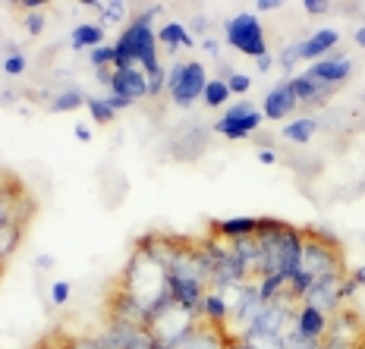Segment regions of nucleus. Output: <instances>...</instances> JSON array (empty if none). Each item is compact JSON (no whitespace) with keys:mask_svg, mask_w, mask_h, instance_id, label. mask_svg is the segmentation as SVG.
Segmentation results:
<instances>
[{"mask_svg":"<svg viewBox=\"0 0 365 349\" xmlns=\"http://www.w3.org/2000/svg\"><path fill=\"white\" fill-rule=\"evenodd\" d=\"M258 230V217H224V221H211V236L233 242L242 236H255Z\"/></svg>","mask_w":365,"mask_h":349,"instance_id":"18","label":"nucleus"},{"mask_svg":"<svg viewBox=\"0 0 365 349\" xmlns=\"http://www.w3.org/2000/svg\"><path fill=\"white\" fill-rule=\"evenodd\" d=\"M110 321H123V324H142L145 328V306L135 299L133 293H126L123 286H117V293L110 296V306H108Z\"/></svg>","mask_w":365,"mask_h":349,"instance_id":"16","label":"nucleus"},{"mask_svg":"<svg viewBox=\"0 0 365 349\" xmlns=\"http://www.w3.org/2000/svg\"><path fill=\"white\" fill-rule=\"evenodd\" d=\"M302 271L312 274L315 280L331 277V274H346L344 258H340V246H328V242L306 233V242H302Z\"/></svg>","mask_w":365,"mask_h":349,"instance_id":"5","label":"nucleus"},{"mask_svg":"<svg viewBox=\"0 0 365 349\" xmlns=\"http://www.w3.org/2000/svg\"><path fill=\"white\" fill-rule=\"evenodd\" d=\"M306 75H312L315 82H322V85H331V88H340L344 82L353 75V60H349L344 51H334L331 57L318 60V63H309Z\"/></svg>","mask_w":365,"mask_h":349,"instance_id":"9","label":"nucleus"},{"mask_svg":"<svg viewBox=\"0 0 365 349\" xmlns=\"http://www.w3.org/2000/svg\"><path fill=\"white\" fill-rule=\"evenodd\" d=\"M271 66H274V57H271V54H264V57H258V60H255V73H258V75L271 73Z\"/></svg>","mask_w":365,"mask_h":349,"instance_id":"43","label":"nucleus"},{"mask_svg":"<svg viewBox=\"0 0 365 349\" xmlns=\"http://www.w3.org/2000/svg\"><path fill=\"white\" fill-rule=\"evenodd\" d=\"M164 88H167V70H164V63H161L155 73H148V98H158Z\"/></svg>","mask_w":365,"mask_h":349,"instance_id":"34","label":"nucleus"},{"mask_svg":"<svg viewBox=\"0 0 365 349\" xmlns=\"http://www.w3.org/2000/svg\"><path fill=\"white\" fill-rule=\"evenodd\" d=\"M302 10L309 16H324V13H331V4L328 0H302Z\"/></svg>","mask_w":365,"mask_h":349,"instance_id":"37","label":"nucleus"},{"mask_svg":"<svg viewBox=\"0 0 365 349\" xmlns=\"http://www.w3.org/2000/svg\"><path fill=\"white\" fill-rule=\"evenodd\" d=\"M318 126H322V123H318V117L306 113V117H296V120H290V123H284L280 135H284L287 142H293V145H309V142L315 139Z\"/></svg>","mask_w":365,"mask_h":349,"instance_id":"21","label":"nucleus"},{"mask_svg":"<svg viewBox=\"0 0 365 349\" xmlns=\"http://www.w3.org/2000/svg\"><path fill=\"white\" fill-rule=\"evenodd\" d=\"M95 79L101 82V85L110 88V79H113V66H108V70H95Z\"/></svg>","mask_w":365,"mask_h":349,"instance_id":"48","label":"nucleus"},{"mask_svg":"<svg viewBox=\"0 0 365 349\" xmlns=\"http://www.w3.org/2000/svg\"><path fill=\"white\" fill-rule=\"evenodd\" d=\"M108 44V28L98 26V22H79L70 32V48L73 51H95Z\"/></svg>","mask_w":365,"mask_h":349,"instance_id":"20","label":"nucleus"},{"mask_svg":"<svg viewBox=\"0 0 365 349\" xmlns=\"http://www.w3.org/2000/svg\"><path fill=\"white\" fill-rule=\"evenodd\" d=\"M224 38L237 54L242 57H264L268 54V38H264V26L258 22L255 13H237L224 22Z\"/></svg>","mask_w":365,"mask_h":349,"instance_id":"4","label":"nucleus"},{"mask_svg":"<svg viewBox=\"0 0 365 349\" xmlns=\"http://www.w3.org/2000/svg\"><path fill=\"white\" fill-rule=\"evenodd\" d=\"M302 242H306V233L296 230L293 224H284L277 242H274V252H277V274L284 280H290L296 271L302 268Z\"/></svg>","mask_w":365,"mask_h":349,"instance_id":"7","label":"nucleus"},{"mask_svg":"<svg viewBox=\"0 0 365 349\" xmlns=\"http://www.w3.org/2000/svg\"><path fill=\"white\" fill-rule=\"evenodd\" d=\"M312 283H315V277L306 274V271L299 268L290 280H287V296H290L293 302H302V299H306V293L312 290Z\"/></svg>","mask_w":365,"mask_h":349,"instance_id":"27","label":"nucleus"},{"mask_svg":"<svg viewBox=\"0 0 365 349\" xmlns=\"http://www.w3.org/2000/svg\"><path fill=\"white\" fill-rule=\"evenodd\" d=\"M86 10H91V13H104V0H86Z\"/></svg>","mask_w":365,"mask_h":349,"instance_id":"53","label":"nucleus"},{"mask_svg":"<svg viewBox=\"0 0 365 349\" xmlns=\"http://www.w3.org/2000/svg\"><path fill=\"white\" fill-rule=\"evenodd\" d=\"M353 41H356V48H362V51H365V26H359V28L353 32Z\"/></svg>","mask_w":365,"mask_h":349,"instance_id":"52","label":"nucleus"},{"mask_svg":"<svg viewBox=\"0 0 365 349\" xmlns=\"http://www.w3.org/2000/svg\"><path fill=\"white\" fill-rule=\"evenodd\" d=\"M158 13H161V6H148V10L135 13L133 22L120 32V38L113 41V70L139 66L148 75L161 66V57H158V32L151 28Z\"/></svg>","mask_w":365,"mask_h":349,"instance_id":"1","label":"nucleus"},{"mask_svg":"<svg viewBox=\"0 0 365 349\" xmlns=\"http://www.w3.org/2000/svg\"><path fill=\"white\" fill-rule=\"evenodd\" d=\"M356 293H359V286H356L349 277H344V283H340V302H349Z\"/></svg>","mask_w":365,"mask_h":349,"instance_id":"40","label":"nucleus"},{"mask_svg":"<svg viewBox=\"0 0 365 349\" xmlns=\"http://www.w3.org/2000/svg\"><path fill=\"white\" fill-rule=\"evenodd\" d=\"M277 63H280V66H284V73H293V66H296V63H302V60H299V41L287 44V48H284V51H280Z\"/></svg>","mask_w":365,"mask_h":349,"instance_id":"33","label":"nucleus"},{"mask_svg":"<svg viewBox=\"0 0 365 349\" xmlns=\"http://www.w3.org/2000/svg\"><path fill=\"white\" fill-rule=\"evenodd\" d=\"M237 337V333H233ZM230 333H227V328H215V324H199L192 333H189V340L182 343L180 349H227V343H230Z\"/></svg>","mask_w":365,"mask_h":349,"instance_id":"17","label":"nucleus"},{"mask_svg":"<svg viewBox=\"0 0 365 349\" xmlns=\"http://www.w3.org/2000/svg\"><path fill=\"white\" fill-rule=\"evenodd\" d=\"M296 108H299V101H296L290 82L280 79L277 85H274L271 92L264 95V101H262V117H264V120H271V123H284V120H290V117H293V110H296Z\"/></svg>","mask_w":365,"mask_h":349,"instance_id":"11","label":"nucleus"},{"mask_svg":"<svg viewBox=\"0 0 365 349\" xmlns=\"http://www.w3.org/2000/svg\"><path fill=\"white\" fill-rule=\"evenodd\" d=\"M287 82H290V88H293L296 101L306 104V108H324V104H328L331 98H334V92H337V88H331V85H322V82H315V79H312V75H306V73L287 75Z\"/></svg>","mask_w":365,"mask_h":349,"instance_id":"14","label":"nucleus"},{"mask_svg":"<svg viewBox=\"0 0 365 349\" xmlns=\"http://www.w3.org/2000/svg\"><path fill=\"white\" fill-rule=\"evenodd\" d=\"M306 349H322V343H309Z\"/></svg>","mask_w":365,"mask_h":349,"instance_id":"56","label":"nucleus"},{"mask_svg":"<svg viewBox=\"0 0 365 349\" xmlns=\"http://www.w3.org/2000/svg\"><path fill=\"white\" fill-rule=\"evenodd\" d=\"M22 236H26V224L22 221H13V224L0 226V264H6V258L19 249Z\"/></svg>","mask_w":365,"mask_h":349,"instance_id":"23","label":"nucleus"},{"mask_svg":"<svg viewBox=\"0 0 365 349\" xmlns=\"http://www.w3.org/2000/svg\"><path fill=\"white\" fill-rule=\"evenodd\" d=\"M255 10L258 13H274V10H280V4H277V0H258ZM258 13H255V16H258Z\"/></svg>","mask_w":365,"mask_h":349,"instance_id":"45","label":"nucleus"},{"mask_svg":"<svg viewBox=\"0 0 365 349\" xmlns=\"http://www.w3.org/2000/svg\"><path fill=\"white\" fill-rule=\"evenodd\" d=\"M73 135H76L79 142H91V129H88V126H82V123H76V126H73Z\"/></svg>","mask_w":365,"mask_h":349,"instance_id":"47","label":"nucleus"},{"mask_svg":"<svg viewBox=\"0 0 365 349\" xmlns=\"http://www.w3.org/2000/svg\"><path fill=\"white\" fill-rule=\"evenodd\" d=\"M0 101H4V104H13V101H16V92H4V95H0Z\"/></svg>","mask_w":365,"mask_h":349,"instance_id":"54","label":"nucleus"},{"mask_svg":"<svg viewBox=\"0 0 365 349\" xmlns=\"http://www.w3.org/2000/svg\"><path fill=\"white\" fill-rule=\"evenodd\" d=\"M344 277H346V274H331V277L315 280L302 302H306V306H312V308H318V312H324L328 318L337 315L340 308H344V302H340V283H344Z\"/></svg>","mask_w":365,"mask_h":349,"instance_id":"8","label":"nucleus"},{"mask_svg":"<svg viewBox=\"0 0 365 349\" xmlns=\"http://www.w3.org/2000/svg\"><path fill=\"white\" fill-rule=\"evenodd\" d=\"M337 44H340L337 28H318V32H312L309 38L299 41V60L302 63H318V60L331 57Z\"/></svg>","mask_w":365,"mask_h":349,"instance_id":"15","label":"nucleus"},{"mask_svg":"<svg viewBox=\"0 0 365 349\" xmlns=\"http://www.w3.org/2000/svg\"><path fill=\"white\" fill-rule=\"evenodd\" d=\"M117 286H123L126 293H133L148 312L151 302H155L161 293H167V268L161 261H155L151 255L133 249V258L126 261L123 277H120Z\"/></svg>","mask_w":365,"mask_h":349,"instance_id":"2","label":"nucleus"},{"mask_svg":"<svg viewBox=\"0 0 365 349\" xmlns=\"http://www.w3.org/2000/svg\"><path fill=\"white\" fill-rule=\"evenodd\" d=\"M108 104H110V108L117 110V113H120V110H126V108H133L129 101H123V98H113V95H108Z\"/></svg>","mask_w":365,"mask_h":349,"instance_id":"49","label":"nucleus"},{"mask_svg":"<svg viewBox=\"0 0 365 349\" xmlns=\"http://www.w3.org/2000/svg\"><path fill=\"white\" fill-rule=\"evenodd\" d=\"M88 63L95 66V70H108V66H113V44H101V48L88 51Z\"/></svg>","mask_w":365,"mask_h":349,"instance_id":"32","label":"nucleus"},{"mask_svg":"<svg viewBox=\"0 0 365 349\" xmlns=\"http://www.w3.org/2000/svg\"><path fill=\"white\" fill-rule=\"evenodd\" d=\"M255 290H258V299L262 302H277L287 296V280L280 274H264L255 280Z\"/></svg>","mask_w":365,"mask_h":349,"instance_id":"24","label":"nucleus"},{"mask_svg":"<svg viewBox=\"0 0 365 349\" xmlns=\"http://www.w3.org/2000/svg\"><path fill=\"white\" fill-rule=\"evenodd\" d=\"M35 268L51 271V268H54V258H51V255H38V258H35Z\"/></svg>","mask_w":365,"mask_h":349,"instance_id":"50","label":"nucleus"},{"mask_svg":"<svg viewBox=\"0 0 365 349\" xmlns=\"http://www.w3.org/2000/svg\"><path fill=\"white\" fill-rule=\"evenodd\" d=\"M217 79L227 82V88H230V95H249L252 92V79H249L246 73H237V70H224L217 75Z\"/></svg>","mask_w":365,"mask_h":349,"instance_id":"29","label":"nucleus"},{"mask_svg":"<svg viewBox=\"0 0 365 349\" xmlns=\"http://www.w3.org/2000/svg\"><path fill=\"white\" fill-rule=\"evenodd\" d=\"M227 349H246V346H242V343H240V337H233V340H230V343H227Z\"/></svg>","mask_w":365,"mask_h":349,"instance_id":"55","label":"nucleus"},{"mask_svg":"<svg viewBox=\"0 0 365 349\" xmlns=\"http://www.w3.org/2000/svg\"><path fill=\"white\" fill-rule=\"evenodd\" d=\"M129 13V4L123 0H104V13H101V22L104 26H113V22H123Z\"/></svg>","mask_w":365,"mask_h":349,"instance_id":"30","label":"nucleus"},{"mask_svg":"<svg viewBox=\"0 0 365 349\" xmlns=\"http://www.w3.org/2000/svg\"><path fill=\"white\" fill-rule=\"evenodd\" d=\"M70 349H101V343H98V337H86V340H73Z\"/></svg>","mask_w":365,"mask_h":349,"instance_id":"42","label":"nucleus"},{"mask_svg":"<svg viewBox=\"0 0 365 349\" xmlns=\"http://www.w3.org/2000/svg\"><path fill=\"white\" fill-rule=\"evenodd\" d=\"M199 48H202L208 57H215V60L220 57V41H217V38H211V35H208V38H202V41H199Z\"/></svg>","mask_w":365,"mask_h":349,"instance_id":"39","label":"nucleus"},{"mask_svg":"<svg viewBox=\"0 0 365 349\" xmlns=\"http://www.w3.org/2000/svg\"><path fill=\"white\" fill-rule=\"evenodd\" d=\"M328 337L331 340H340V343H349V346H362L365 343V324H362V318L356 315L353 308H340L337 315H331Z\"/></svg>","mask_w":365,"mask_h":349,"instance_id":"13","label":"nucleus"},{"mask_svg":"<svg viewBox=\"0 0 365 349\" xmlns=\"http://www.w3.org/2000/svg\"><path fill=\"white\" fill-rule=\"evenodd\" d=\"M22 26H26V32L32 35V38H38L44 32V28H48V19H44V13L38 10V13H29L26 19H22Z\"/></svg>","mask_w":365,"mask_h":349,"instance_id":"35","label":"nucleus"},{"mask_svg":"<svg viewBox=\"0 0 365 349\" xmlns=\"http://www.w3.org/2000/svg\"><path fill=\"white\" fill-rule=\"evenodd\" d=\"M44 6V0H19V10H26V13H38Z\"/></svg>","mask_w":365,"mask_h":349,"instance_id":"46","label":"nucleus"},{"mask_svg":"<svg viewBox=\"0 0 365 349\" xmlns=\"http://www.w3.org/2000/svg\"><path fill=\"white\" fill-rule=\"evenodd\" d=\"M26 66H29L26 54H6L4 57V73L6 75H22V73H26Z\"/></svg>","mask_w":365,"mask_h":349,"instance_id":"36","label":"nucleus"},{"mask_svg":"<svg viewBox=\"0 0 365 349\" xmlns=\"http://www.w3.org/2000/svg\"><path fill=\"white\" fill-rule=\"evenodd\" d=\"M258 161H262V164H277V155H274L271 148H262V151H258Z\"/></svg>","mask_w":365,"mask_h":349,"instance_id":"51","label":"nucleus"},{"mask_svg":"<svg viewBox=\"0 0 365 349\" xmlns=\"http://www.w3.org/2000/svg\"><path fill=\"white\" fill-rule=\"evenodd\" d=\"M346 277L353 280V283H356V286H359V290H362V286H365V264H359V268H356V271H349Z\"/></svg>","mask_w":365,"mask_h":349,"instance_id":"44","label":"nucleus"},{"mask_svg":"<svg viewBox=\"0 0 365 349\" xmlns=\"http://www.w3.org/2000/svg\"><path fill=\"white\" fill-rule=\"evenodd\" d=\"M86 108H88V113H91V120H95V123H101V126H108V123H113V120H117V110H113L110 104H108V98H88Z\"/></svg>","mask_w":365,"mask_h":349,"instance_id":"28","label":"nucleus"},{"mask_svg":"<svg viewBox=\"0 0 365 349\" xmlns=\"http://www.w3.org/2000/svg\"><path fill=\"white\" fill-rule=\"evenodd\" d=\"M73 340H57V337H51V340H41L35 349H70Z\"/></svg>","mask_w":365,"mask_h":349,"instance_id":"41","label":"nucleus"},{"mask_svg":"<svg viewBox=\"0 0 365 349\" xmlns=\"http://www.w3.org/2000/svg\"><path fill=\"white\" fill-rule=\"evenodd\" d=\"M262 123H264V117L252 101H237L233 108H227L224 117L215 123V132L224 135V139H230V142H242L252 132H258Z\"/></svg>","mask_w":365,"mask_h":349,"instance_id":"6","label":"nucleus"},{"mask_svg":"<svg viewBox=\"0 0 365 349\" xmlns=\"http://www.w3.org/2000/svg\"><path fill=\"white\" fill-rule=\"evenodd\" d=\"M158 44H164L167 51H180V48H195V38L189 35L186 22H164L158 28Z\"/></svg>","mask_w":365,"mask_h":349,"instance_id":"22","label":"nucleus"},{"mask_svg":"<svg viewBox=\"0 0 365 349\" xmlns=\"http://www.w3.org/2000/svg\"><path fill=\"white\" fill-rule=\"evenodd\" d=\"M70 296H73V286L66 283V280H54L51 290H48V299H51V306L54 308H63L66 302H70Z\"/></svg>","mask_w":365,"mask_h":349,"instance_id":"31","label":"nucleus"},{"mask_svg":"<svg viewBox=\"0 0 365 349\" xmlns=\"http://www.w3.org/2000/svg\"><path fill=\"white\" fill-rule=\"evenodd\" d=\"M88 95H82L79 88H63V92L54 95V101H51V110L54 113H70V110H79L86 108Z\"/></svg>","mask_w":365,"mask_h":349,"instance_id":"25","label":"nucleus"},{"mask_svg":"<svg viewBox=\"0 0 365 349\" xmlns=\"http://www.w3.org/2000/svg\"><path fill=\"white\" fill-rule=\"evenodd\" d=\"M189 35H202V38H208V19H205V16H192V22H189Z\"/></svg>","mask_w":365,"mask_h":349,"instance_id":"38","label":"nucleus"},{"mask_svg":"<svg viewBox=\"0 0 365 349\" xmlns=\"http://www.w3.org/2000/svg\"><path fill=\"white\" fill-rule=\"evenodd\" d=\"M205 85H208V70L199 60H177L167 70V92L177 108H192L195 101H202Z\"/></svg>","mask_w":365,"mask_h":349,"instance_id":"3","label":"nucleus"},{"mask_svg":"<svg viewBox=\"0 0 365 349\" xmlns=\"http://www.w3.org/2000/svg\"><path fill=\"white\" fill-rule=\"evenodd\" d=\"M110 95L123 98L129 104H139L148 98V75L139 66H129V70H113L110 79Z\"/></svg>","mask_w":365,"mask_h":349,"instance_id":"10","label":"nucleus"},{"mask_svg":"<svg viewBox=\"0 0 365 349\" xmlns=\"http://www.w3.org/2000/svg\"><path fill=\"white\" fill-rule=\"evenodd\" d=\"M328 324H331V318L324 315V312H318V308L306 306V302H299V306H296L293 330L299 333L302 340H309V343H322V340L328 337Z\"/></svg>","mask_w":365,"mask_h":349,"instance_id":"12","label":"nucleus"},{"mask_svg":"<svg viewBox=\"0 0 365 349\" xmlns=\"http://www.w3.org/2000/svg\"><path fill=\"white\" fill-rule=\"evenodd\" d=\"M230 88H227V82L224 79H208V85H205V92H202V104L205 108H224L227 101H230Z\"/></svg>","mask_w":365,"mask_h":349,"instance_id":"26","label":"nucleus"},{"mask_svg":"<svg viewBox=\"0 0 365 349\" xmlns=\"http://www.w3.org/2000/svg\"><path fill=\"white\" fill-rule=\"evenodd\" d=\"M199 321L202 324H215V328H227L230 321V306L217 290H208L199 302Z\"/></svg>","mask_w":365,"mask_h":349,"instance_id":"19","label":"nucleus"}]
</instances>
